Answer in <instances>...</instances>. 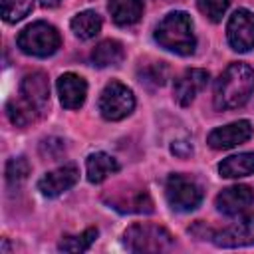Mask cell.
<instances>
[{
  "label": "cell",
  "instance_id": "obj_6",
  "mask_svg": "<svg viewBox=\"0 0 254 254\" xmlns=\"http://www.w3.org/2000/svg\"><path fill=\"white\" fill-rule=\"evenodd\" d=\"M165 196H167V202L173 210L190 212L200 204L202 190L192 179L179 175V173H173V175H169V179L165 183Z\"/></svg>",
  "mask_w": 254,
  "mask_h": 254
},
{
  "label": "cell",
  "instance_id": "obj_26",
  "mask_svg": "<svg viewBox=\"0 0 254 254\" xmlns=\"http://www.w3.org/2000/svg\"><path fill=\"white\" fill-rule=\"evenodd\" d=\"M230 0H196L198 10L210 20V22H220L222 16L228 10Z\"/></svg>",
  "mask_w": 254,
  "mask_h": 254
},
{
  "label": "cell",
  "instance_id": "obj_1",
  "mask_svg": "<svg viewBox=\"0 0 254 254\" xmlns=\"http://www.w3.org/2000/svg\"><path fill=\"white\" fill-rule=\"evenodd\" d=\"M254 93V69L244 62H232L216 79L214 107L220 111L242 107Z\"/></svg>",
  "mask_w": 254,
  "mask_h": 254
},
{
  "label": "cell",
  "instance_id": "obj_16",
  "mask_svg": "<svg viewBox=\"0 0 254 254\" xmlns=\"http://www.w3.org/2000/svg\"><path fill=\"white\" fill-rule=\"evenodd\" d=\"M119 171V163L115 157L103 153V151H97V153H91L85 161V173H87V181L89 183H103L109 175L117 173Z\"/></svg>",
  "mask_w": 254,
  "mask_h": 254
},
{
  "label": "cell",
  "instance_id": "obj_15",
  "mask_svg": "<svg viewBox=\"0 0 254 254\" xmlns=\"http://www.w3.org/2000/svg\"><path fill=\"white\" fill-rule=\"evenodd\" d=\"M111 208L119 210V212H135V214H147L153 212V200L147 194V190H119L109 198Z\"/></svg>",
  "mask_w": 254,
  "mask_h": 254
},
{
  "label": "cell",
  "instance_id": "obj_5",
  "mask_svg": "<svg viewBox=\"0 0 254 254\" xmlns=\"http://www.w3.org/2000/svg\"><path fill=\"white\" fill-rule=\"evenodd\" d=\"M99 113L107 121H121L135 109L133 91L121 81H109L99 95Z\"/></svg>",
  "mask_w": 254,
  "mask_h": 254
},
{
  "label": "cell",
  "instance_id": "obj_28",
  "mask_svg": "<svg viewBox=\"0 0 254 254\" xmlns=\"http://www.w3.org/2000/svg\"><path fill=\"white\" fill-rule=\"evenodd\" d=\"M58 2H60V0H42V4H44V6H56Z\"/></svg>",
  "mask_w": 254,
  "mask_h": 254
},
{
  "label": "cell",
  "instance_id": "obj_27",
  "mask_svg": "<svg viewBox=\"0 0 254 254\" xmlns=\"http://www.w3.org/2000/svg\"><path fill=\"white\" fill-rule=\"evenodd\" d=\"M171 149H173V153L179 155V157H187V155L192 153V147H190V143H187V141H177V143H173Z\"/></svg>",
  "mask_w": 254,
  "mask_h": 254
},
{
  "label": "cell",
  "instance_id": "obj_8",
  "mask_svg": "<svg viewBox=\"0 0 254 254\" xmlns=\"http://www.w3.org/2000/svg\"><path fill=\"white\" fill-rule=\"evenodd\" d=\"M20 99L30 105L40 117L50 105V81L44 71L26 73L20 81Z\"/></svg>",
  "mask_w": 254,
  "mask_h": 254
},
{
  "label": "cell",
  "instance_id": "obj_4",
  "mask_svg": "<svg viewBox=\"0 0 254 254\" xmlns=\"http://www.w3.org/2000/svg\"><path fill=\"white\" fill-rule=\"evenodd\" d=\"M16 44L28 56L48 58V56L58 52V48L62 44V38H60V32L52 24H48V22H34V24L26 26L18 34Z\"/></svg>",
  "mask_w": 254,
  "mask_h": 254
},
{
  "label": "cell",
  "instance_id": "obj_10",
  "mask_svg": "<svg viewBox=\"0 0 254 254\" xmlns=\"http://www.w3.org/2000/svg\"><path fill=\"white\" fill-rule=\"evenodd\" d=\"M210 240L220 248H238L254 244V214L242 216L230 226L212 232Z\"/></svg>",
  "mask_w": 254,
  "mask_h": 254
},
{
  "label": "cell",
  "instance_id": "obj_25",
  "mask_svg": "<svg viewBox=\"0 0 254 254\" xmlns=\"http://www.w3.org/2000/svg\"><path fill=\"white\" fill-rule=\"evenodd\" d=\"M165 79H167V65L163 62H155V64L143 65V69H139V81L141 83L163 85Z\"/></svg>",
  "mask_w": 254,
  "mask_h": 254
},
{
  "label": "cell",
  "instance_id": "obj_14",
  "mask_svg": "<svg viewBox=\"0 0 254 254\" xmlns=\"http://www.w3.org/2000/svg\"><path fill=\"white\" fill-rule=\"evenodd\" d=\"M58 95H60V103L65 107V109H79L85 101V95H87V83L81 75L77 73H62L58 77Z\"/></svg>",
  "mask_w": 254,
  "mask_h": 254
},
{
  "label": "cell",
  "instance_id": "obj_7",
  "mask_svg": "<svg viewBox=\"0 0 254 254\" xmlns=\"http://www.w3.org/2000/svg\"><path fill=\"white\" fill-rule=\"evenodd\" d=\"M226 38L230 48L236 52L254 50V12L238 8L226 24Z\"/></svg>",
  "mask_w": 254,
  "mask_h": 254
},
{
  "label": "cell",
  "instance_id": "obj_22",
  "mask_svg": "<svg viewBox=\"0 0 254 254\" xmlns=\"http://www.w3.org/2000/svg\"><path fill=\"white\" fill-rule=\"evenodd\" d=\"M6 113H8L10 121H12L14 125H18V127H26V125L34 123L36 119H40V115H38L30 105H26L20 97H14V99L8 101Z\"/></svg>",
  "mask_w": 254,
  "mask_h": 254
},
{
  "label": "cell",
  "instance_id": "obj_17",
  "mask_svg": "<svg viewBox=\"0 0 254 254\" xmlns=\"http://www.w3.org/2000/svg\"><path fill=\"white\" fill-rule=\"evenodd\" d=\"M107 10L117 26H131L143 16V0H107Z\"/></svg>",
  "mask_w": 254,
  "mask_h": 254
},
{
  "label": "cell",
  "instance_id": "obj_23",
  "mask_svg": "<svg viewBox=\"0 0 254 254\" xmlns=\"http://www.w3.org/2000/svg\"><path fill=\"white\" fill-rule=\"evenodd\" d=\"M34 8V0H2V18L8 24H16L26 18Z\"/></svg>",
  "mask_w": 254,
  "mask_h": 254
},
{
  "label": "cell",
  "instance_id": "obj_13",
  "mask_svg": "<svg viewBox=\"0 0 254 254\" xmlns=\"http://www.w3.org/2000/svg\"><path fill=\"white\" fill-rule=\"evenodd\" d=\"M79 179V171L75 165H64V167H58L50 173H46L40 181H38V190L48 196V198H54V196H60L62 192L69 190Z\"/></svg>",
  "mask_w": 254,
  "mask_h": 254
},
{
  "label": "cell",
  "instance_id": "obj_9",
  "mask_svg": "<svg viewBox=\"0 0 254 254\" xmlns=\"http://www.w3.org/2000/svg\"><path fill=\"white\" fill-rule=\"evenodd\" d=\"M252 123L248 119H240V121H232L228 125H222V127H216L208 133L206 137V143L216 149V151H224V149H232L236 145H242L246 143L250 137H252Z\"/></svg>",
  "mask_w": 254,
  "mask_h": 254
},
{
  "label": "cell",
  "instance_id": "obj_20",
  "mask_svg": "<svg viewBox=\"0 0 254 254\" xmlns=\"http://www.w3.org/2000/svg\"><path fill=\"white\" fill-rule=\"evenodd\" d=\"M69 26L79 40H91L101 32V16L95 10H83L71 18Z\"/></svg>",
  "mask_w": 254,
  "mask_h": 254
},
{
  "label": "cell",
  "instance_id": "obj_24",
  "mask_svg": "<svg viewBox=\"0 0 254 254\" xmlns=\"http://www.w3.org/2000/svg\"><path fill=\"white\" fill-rule=\"evenodd\" d=\"M30 175V163L24 157H14L6 163V179L10 185H20Z\"/></svg>",
  "mask_w": 254,
  "mask_h": 254
},
{
  "label": "cell",
  "instance_id": "obj_11",
  "mask_svg": "<svg viewBox=\"0 0 254 254\" xmlns=\"http://www.w3.org/2000/svg\"><path fill=\"white\" fill-rule=\"evenodd\" d=\"M214 204L226 216H240L254 204V190L248 185H232L216 194Z\"/></svg>",
  "mask_w": 254,
  "mask_h": 254
},
{
  "label": "cell",
  "instance_id": "obj_18",
  "mask_svg": "<svg viewBox=\"0 0 254 254\" xmlns=\"http://www.w3.org/2000/svg\"><path fill=\"white\" fill-rule=\"evenodd\" d=\"M218 173L224 179H240L254 175V153H238L220 161Z\"/></svg>",
  "mask_w": 254,
  "mask_h": 254
},
{
  "label": "cell",
  "instance_id": "obj_21",
  "mask_svg": "<svg viewBox=\"0 0 254 254\" xmlns=\"http://www.w3.org/2000/svg\"><path fill=\"white\" fill-rule=\"evenodd\" d=\"M97 228H85L81 234H73V236H64L58 244V248L62 252H85L97 238Z\"/></svg>",
  "mask_w": 254,
  "mask_h": 254
},
{
  "label": "cell",
  "instance_id": "obj_12",
  "mask_svg": "<svg viewBox=\"0 0 254 254\" xmlns=\"http://www.w3.org/2000/svg\"><path fill=\"white\" fill-rule=\"evenodd\" d=\"M208 83V71L206 69H198V67H192V69H187L183 71L175 83H173V95H175V101L183 107L190 105L194 101V97L206 87Z\"/></svg>",
  "mask_w": 254,
  "mask_h": 254
},
{
  "label": "cell",
  "instance_id": "obj_19",
  "mask_svg": "<svg viewBox=\"0 0 254 254\" xmlns=\"http://www.w3.org/2000/svg\"><path fill=\"white\" fill-rule=\"evenodd\" d=\"M123 58H125V50L117 40H103L91 52V62L97 67L119 65L123 62Z\"/></svg>",
  "mask_w": 254,
  "mask_h": 254
},
{
  "label": "cell",
  "instance_id": "obj_3",
  "mask_svg": "<svg viewBox=\"0 0 254 254\" xmlns=\"http://www.w3.org/2000/svg\"><path fill=\"white\" fill-rule=\"evenodd\" d=\"M123 244L131 252H167L175 246L173 234L159 224L137 222L123 232Z\"/></svg>",
  "mask_w": 254,
  "mask_h": 254
},
{
  "label": "cell",
  "instance_id": "obj_2",
  "mask_svg": "<svg viewBox=\"0 0 254 254\" xmlns=\"http://www.w3.org/2000/svg\"><path fill=\"white\" fill-rule=\"evenodd\" d=\"M155 40L161 48L179 54V56H190L196 48V38L192 32V20L187 12L175 10L169 12L155 28Z\"/></svg>",
  "mask_w": 254,
  "mask_h": 254
}]
</instances>
